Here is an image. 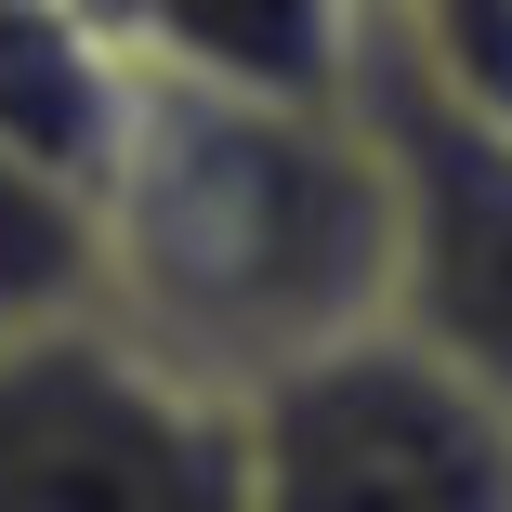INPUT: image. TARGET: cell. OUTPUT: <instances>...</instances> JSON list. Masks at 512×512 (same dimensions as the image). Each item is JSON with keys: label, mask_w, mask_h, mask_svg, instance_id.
I'll use <instances>...</instances> for the list:
<instances>
[{"label": "cell", "mask_w": 512, "mask_h": 512, "mask_svg": "<svg viewBox=\"0 0 512 512\" xmlns=\"http://www.w3.org/2000/svg\"><path fill=\"white\" fill-rule=\"evenodd\" d=\"M355 132H368L381 197H394V302H381V329L512 407V132L473 119L421 66L407 14H368Z\"/></svg>", "instance_id": "obj_3"}, {"label": "cell", "mask_w": 512, "mask_h": 512, "mask_svg": "<svg viewBox=\"0 0 512 512\" xmlns=\"http://www.w3.org/2000/svg\"><path fill=\"white\" fill-rule=\"evenodd\" d=\"M407 40H421V66L460 92L473 119L512 132V14H407Z\"/></svg>", "instance_id": "obj_8"}, {"label": "cell", "mask_w": 512, "mask_h": 512, "mask_svg": "<svg viewBox=\"0 0 512 512\" xmlns=\"http://www.w3.org/2000/svg\"><path fill=\"white\" fill-rule=\"evenodd\" d=\"M132 132V40L119 14H40L0 0V158H27L79 197H106Z\"/></svg>", "instance_id": "obj_5"}, {"label": "cell", "mask_w": 512, "mask_h": 512, "mask_svg": "<svg viewBox=\"0 0 512 512\" xmlns=\"http://www.w3.org/2000/svg\"><path fill=\"white\" fill-rule=\"evenodd\" d=\"M145 66L197 79V92H237V106H276V119H342L355 106V53H368V14H329V0H289V14H119Z\"/></svg>", "instance_id": "obj_6"}, {"label": "cell", "mask_w": 512, "mask_h": 512, "mask_svg": "<svg viewBox=\"0 0 512 512\" xmlns=\"http://www.w3.org/2000/svg\"><path fill=\"white\" fill-rule=\"evenodd\" d=\"M79 316H106V224L79 184L0 158V342H40Z\"/></svg>", "instance_id": "obj_7"}, {"label": "cell", "mask_w": 512, "mask_h": 512, "mask_svg": "<svg viewBox=\"0 0 512 512\" xmlns=\"http://www.w3.org/2000/svg\"><path fill=\"white\" fill-rule=\"evenodd\" d=\"M92 224H106V329L224 407L329 342H368L394 302V197L355 106L276 119L132 53V132Z\"/></svg>", "instance_id": "obj_1"}, {"label": "cell", "mask_w": 512, "mask_h": 512, "mask_svg": "<svg viewBox=\"0 0 512 512\" xmlns=\"http://www.w3.org/2000/svg\"><path fill=\"white\" fill-rule=\"evenodd\" d=\"M237 407L106 316L0 342V512H237Z\"/></svg>", "instance_id": "obj_4"}, {"label": "cell", "mask_w": 512, "mask_h": 512, "mask_svg": "<svg viewBox=\"0 0 512 512\" xmlns=\"http://www.w3.org/2000/svg\"><path fill=\"white\" fill-rule=\"evenodd\" d=\"M237 512H512V407L421 342H329L237 407Z\"/></svg>", "instance_id": "obj_2"}]
</instances>
